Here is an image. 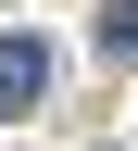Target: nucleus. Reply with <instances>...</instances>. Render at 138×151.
<instances>
[{
  "mask_svg": "<svg viewBox=\"0 0 138 151\" xmlns=\"http://www.w3.org/2000/svg\"><path fill=\"white\" fill-rule=\"evenodd\" d=\"M50 101V38H0V113H38Z\"/></svg>",
  "mask_w": 138,
  "mask_h": 151,
  "instance_id": "f257e3e1",
  "label": "nucleus"
},
{
  "mask_svg": "<svg viewBox=\"0 0 138 151\" xmlns=\"http://www.w3.org/2000/svg\"><path fill=\"white\" fill-rule=\"evenodd\" d=\"M101 63H138V0H101Z\"/></svg>",
  "mask_w": 138,
  "mask_h": 151,
  "instance_id": "f03ea898",
  "label": "nucleus"
}]
</instances>
